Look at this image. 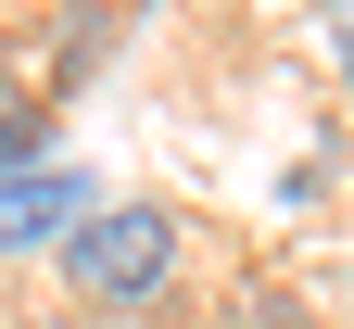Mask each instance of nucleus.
<instances>
[{
	"label": "nucleus",
	"instance_id": "nucleus-2",
	"mask_svg": "<svg viewBox=\"0 0 354 329\" xmlns=\"http://www.w3.org/2000/svg\"><path fill=\"white\" fill-rule=\"evenodd\" d=\"M102 215L88 203V177L64 165V152H38V165H0V254H51L64 266V241Z\"/></svg>",
	"mask_w": 354,
	"mask_h": 329
},
{
	"label": "nucleus",
	"instance_id": "nucleus-1",
	"mask_svg": "<svg viewBox=\"0 0 354 329\" xmlns=\"http://www.w3.org/2000/svg\"><path fill=\"white\" fill-rule=\"evenodd\" d=\"M64 292H76L88 317L165 304V292H177V215H165V203H102V215L64 241Z\"/></svg>",
	"mask_w": 354,
	"mask_h": 329
},
{
	"label": "nucleus",
	"instance_id": "nucleus-4",
	"mask_svg": "<svg viewBox=\"0 0 354 329\" xmlns=\"http://www.w3.org/2000/svg\"><path fill=\"white\" fill-rule=\"evenodd\" d=\"M317 51H329V76L354 89V0H329V13H317Z\"/></svg>",
	"mask_w": 354,
	"mask_h": 329
},
{
	"label": "nucleus",
	"instance_id": "nucleus-3",
	"mask_svg": "<svg viewBox=\"0 0 354 329\" xmlns=\"http://www.w3.org/2000/svg\"><path fill=\"white\" fill-rule=\"evenodd\" d=\"M38 152H51V114H38L26 89L0 76V165H38Z\"/></svg>",
	"mask_w": 354,
	"mask_h": 329
},
{
	"label": "nucleus",
	"instance_id": "nucleus-5",
	"mask_svg": "<svg viewBox=\"0 0 354 329\" xmlns=\"http://www.w3.org/2000/svg\"><path fill=\"white\" fill-rule=\"evenodd\" d=\"M241 329H304V317H291V292H241Z\"/></svg>",
	"mask_w": 354,
	"mask_h": 329
}]
</instances>
